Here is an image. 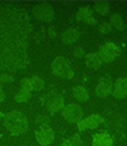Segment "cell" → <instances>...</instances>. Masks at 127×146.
I'll return each instance as SVG.
<instances>
[{
    "label": "cell",
    "mask_w": 127,
    "mask_h": 146,
    "mask_svg": "<svg viewBox=\"0 0 127 146\" xmlns=\"http://www.w3.org/2000/svg\"><path fill=\"white\" fill-rule=\"evenodd\" d=\"M32 14L36 19L46 22V23H50V22H52L55 19L53 8L51 7L49 3H39V4L35 5L32 8Z\"/></svg>",
    "instance_id": "5b68a950"
},
{
    "label": "cell",
    "mask_w": 127,
    "mask_h": 146,
    "mask_svg": "<svg viewBox=\"0 0 127 146\" xmlns=\"http://www.w3.org/2000/svg\"><path fill=\"white\" fill-rule=\"evenodd\" d=\"M109 24L118 31H125V28H126L125 22H123L122 17H121L120 14H113V15H111V22H109Z\"/></svg>",
    "instance_id": "2e32d148"
},
{
    "label": "cell",
    "mask_w": 127,
    "mask_h": 146,
    "mask_svg": "<svg viewBox=\"0 0 127 146\" xmlns=\"http://www.w3.org/2000/svg\"><path fill=\"white\" fill-rule=\"evenodd\" d=\"M14 80L12 74H8V72H0V81L1 83H12Z\"/></svg>",
    "instance_id": "603a6c76"
},
{
    "label": "cell",
    "mask_w": 127,
    "mask_h": 146,
    "mask_svg": "<svg viewBox=\"0 0 127 146\" xmlns=\"http://www.w3.org/2000/svg\"><path fill=\"white\" fill-rule=\"evenodd\" d=\"M4 126L12 135L18 136L28 130V119L22 112L12 111L4 114Z\"/></svg>",
    "instance_id": "7a4b0ae2"
},
{
    "label": "cell",
    "mask_w": 127,
    "mask_h": 146,
    "mask_svg": "<svg viewBox=\"0 0 127 146\" xmlns=\"http://www.w3.org/2000/svg\"><path fill=\"white\" fill-rule=\"evenodd\" d=\"M93 146H112L113 140L108 132H98L93 136Z\"/></svg>",
    "instance_id": "4fadbf2b"
},
{
    "label": "cell",
    "mask_w": 127,
    "mask_h": 146,
    "mask_svg": "<svg viewBox=\"0 0 127 146\" xmlns=\"http://www.w3.org/2000/svg\"><path fill=\"white\" fill-rule=\"evenodd\" d=\"M36 121H37V123H49L50 118L47 116H42V114H41V116L37 117V119H36Z\"/></svg>",
    "instance_id": "4316f807"
},
{
    "label": "cell",
    "mask_w": 127,
    "mask_h": 146,
    "mask_svg": "<svg viewBox=\"0 0 127 146\" xmlns=\"http://www.w3.org/2000/svg\"><path fill=\"white\" fill-rule=\"evenodd\" d=\"M4 99H5V93H4V90H3L1 85H0V103H1Z\"/></svg>",
    "instance_id": "f1b7e54d"
},
{
    "label": "cell",
    "mask_w": 127,
    "mask_h": 146,
    "mask_svg": "<svg viewBox=\"0 0 127 146\" xmlns=\"http://www.w3.org/2000/svg\"><path fill=\"white\" fill-rule=\"evenodd\" d=\"M90 15H93L92 9H90L89 7H84V8H80V9L78 10V13H76V15H75V19L79 22H83L84 19H86Z\"/></svg>",
    "instance_id": "d6986e66"
},
{
    "label": "cell",
    "mask_w": 127,
    "mask_h": 146,
    "mask_svg": "<svg viewBox=\"0 0 127 146\" xmlns=\"http://www.w3.org/2000/svg\"><path fill=\"white\" fill-rule=\"evenodd\" d=\"M51 69L52 72L56 76L61 78V79H71L74 78V70L71 67V64L66 57L59 56L51 64Z\"/></svg>",
    "instance_id": "3957f363"
},
{
    "label": "cell",
    "mask_w": 127,
    "mask_h": 146,
    "mask_svg": "<svg viewBox=\"0 0 127 146\" xmlns=\"http://www.w3.org/2000/svg\"><path fill=\"white\" fill-rule=\"evenodd\" d=\"M120 47L116 46L112 42H107V43L102 44L99 50H98V55H99L103 62H112V61H114V58L117 56H120Z\"/></svg>",
    "instance_id": "52a82bcc"
},
{
    "label": "cell",
    "mask_w": 127,
    "mask_h": 146,
    "mask_svg": "<svg viewBox=\"0 0 127 146\" xmlns=\"http://www.w3.org/2000/svg\"><path fill=\"white\" fill-rule=\"evenodd\" d=\"M66 142H69V144H71L74 146H80L81 145V139L78 133H75V135H72V136H70L69 139L66 140Z\"/></svg>",
    "instance_id": "44dd1931"
},
{
    "label": "cell",
    "mask_w": 127,
    "mask_h": 146,
    "mask_svg": "<svg viewBox=\"0 0 127 146\" xmlns=\"http://www.w3.org/2000/svg\"><path fill=\"white\" fill-rule=\"evenodd\" d=\"M112 90H113V83L108 78H100L95 88V94L99 98H107L112 94Z\"/></svg>",
    "instance_id": "30bf717a"
},
{
    "label": "cell",
    "mask_w": 127,
    "mask_h": 146,
    "mask_svg": "<svg viewBox=\"0 0 127 146\" xmlns=\"http://www.w3.org/2000/svg\"><path fill=\"white\" fill-rule=\"evenodd\" d=\"M80 37V31L78 28H74V27H70L67 29H65L61 35V40L65 44H71L76 42Z\"/></svg>",
    "instance_id": "7c38bea8"
},
{
    "label": "cell",
    "mask_w": 127,
    "mask_h": 146,
    "mask_svg": "<svg viewBox=\"0 0 127 146\" xmlns=\"http://www.w3.org/2000/svg\"><path fill=\"white\" fill-rule=\"evenodd\" d=\"M0 118H4V116H3V113L0 112Z\"/></svg>",
    "instance_id": "4dcf8cb0"
},
{
    "label": "cell",
    "mask_w": 127,
    "mask_h": 146,
    "mask_svg": "<svg viewBox=\"0 0 127 146\" xmlns=\"http://www.w3.org/2000/svg\"><path fill=\"white\" fill-rule=\"evenodd\" d=\"M61 114H63V117L67 121V122L76 123V125L84 118L81 107L79 104H74V103L65 106L63 108V111H61Z\"/></svg>",
    "instance_id": "8992f818"
},
{
    "label": "cell",
    "mask_w": 127,
    "mask_h": 146,
    "mask_svg": "<svg viewBox=\"0 0 127 146\" xmlns=\"http://www.w3.org/2000/svg\"><path fill=\"white\" fill-rule=\"evenodd\" d=\"M85 64L90 69H99L102 64H103V61L99 57L98 52H90L85 56Z\"/></svg>",
    "instance_id": "5bb4252c"
},
{
    "label": "cell",
    "mask_w": 127,
    "mask_h": 146,
    "mask_svg": "<svg viewBox=\"0 0 127 146\" xmlns=\"http://www.w3.org/2000/svg\"><path fill=\"white\" fill-rule=\"evenodd\" d=\"M32 31L27 10L0 3V72L13 75L27 67Z\"/></svg>",
    "instance_id": "6da1fadb"
},
{
    "label": "cell",
    "mask_w": 127,
    "mask_h": 146,
    "mask_svg": "<svg viewBox=\"0 0 127 146\" xmlns=\"http://www.w3.org/2000/svg\"><path fill=\"white\" fill-rule=\"evenodd\" d=\"M60 146H74V145H71V144H69V142H66V141H65L64 144H61Z\"/></svg>",
    "instance_id": "f546056e"
},
{
    "label": "cell",
    "mask_w": 127,
    "mask_h": 146,
    "mask_svg": "<svg viewBox=\"0 0 127 146\" xmlns=\"http://www.w3.org/2000/svg\"><path fill=\"white\" fill-rule=\"evenodd\" d=\"M72 94H74V98L78 102H86L89 99V93L84 86L78 85L72 88Z\"/></svg>",
    "instance_id": "9a60e30c"
},
{
    "label": "cell",
    "mask_w": 127,
    "mask_h": 146,
    "mask_svg": "<svg viewBox=\"0 0 127 146\" xmlns=\"http://www.w3.org/2000/svg\"><path fill=\"white\" fill-rule=\"evenodd\" d=\"M112 95L117 99H122L127 97V78H118L113 85Z\"/></svg>",
    "instance_id": "8fae6325"
},
{
    "label": "cell",
    "mask_w": 127,
    "mask_h": 146,
    "mask_svg": "<svg viewBox=\"0 0 127 146\" xmlns=\"http://www.w3.org/2000/svg\"><path fill=\"white\" fill-rule=\"evenodd\" d=\"M49 35H50L51 38H55V37H56V32H55V29H53L52 27L49 28Z\"/></svg>",
    "instance_id": "83f0119b"
},
{
    "label": "cell",
    "mask_w": 127,
    "mask_h": 146,
    "mask_svg": "<svg viewBox=\"0 0 127 146\" xmlns=\"http://www.w3.org/2000/svg\"><path fill=\"white\" fill-rule=\"evenodd\" d=\"M42 98H43L45 104H46L47 109H49V112L51 114H55L57 112L63 111V108L65 107L64 97L57 90H51Z\"/></svg>",
    "instance_id": "277c9868"
},
{
    "label": "cell",
    "mask_w": 127,
    "mask_h": 146,
    "mask_svg": "<svg viewBox=\"0 0 127 146\" xmlns=\"http://www.w3.org/2000/svg\"><path fill=\"white\" fill-rule=\"evenodd\" d=\"M31 95H32V92L31 90H28V89H25V88H21V90H19L18 93L15 94V97H14V100L18 103L27 102V100L31 98Z\"/></svg>",
    "instance_id": "e0dca14e"
},
{
    "label": "cell",
    "mask_w": 127,
    "mask_h": 146,
    "mask_svg": "<svg viewBox=\"0 0 127 146\" xmlns=\"http://www.w3.org/2000/svg\"><path fill=\"white\" fill-rule=\"evenodd\" d=\"M104 121V118L99 114H92V116L83 118L80 122L78 123V128L79 131H85V130H93V128H97Z\"/></svg>",
    "instance_id": "ba28073f"
},
{
    "label": "cell",
    "mask_w": 127,
    "mask_h": 146,
    "mask_svg": "<svg viewBox=\"0 0 127 146\" xmlns=\"http://www.w3.org/2000/svg\"><path fill=\"white\" fill-rule=\"evenodd\" d=\"M21 85H22V88H25V89H28V90H31V92L33 90V89H32V85H31L29 78H23V79L21 80Z\"/></svg>",
    "instance_id": "d4e9b609"
},
{
    "label": "cell",
    "mask_w": 127,
    "mask_h": 146,
    "mask_svg": "<svg viewBox=\"0 0 127 146\" xmlns=\"http://www.w3.org/2000/svg\"><path fill=\"white\" fill-rule=\"evenodd\" d=\"M99 32L103 33V35H107V33H109L112 31V26L108 23V22H103V23L99 24Z\"/></svg>",
    "instance_id": "7402d4cb"
},
{
    "label": "cell",
    "mask_w": 127,
    "mask_h": 146,
    "mask_svg": "<svg viewBox=\"0 0 127 146\" xmlns=\"http://www.w3.org/2000/svg\"><path fill=\"white\" fill-rule=\"evenodd\" d=\"M29 81H31V85H32V89L33 90H42V89L45 88V83H43V80L41 79L39 76H31L29 78Z\"/></svg>",
    "instance_id": "ffe728a7"
},
{
    "label": "cell",
    "mask_w": 127,
    "mask_h": 146,
    "mask_svg": "<svg viewBox=\"0 0 127 146\" xmlns=\"http://www.w3.org/2000/svg\"><path fill=\"white\" fill-rule=\"evenodd\" d=\"M83 22H84V23H86V24H89V26H94V24H97V19H95L93 15L88 17V18L84 19Z\"/></svg>",
    "instance_id": "484cf974"
},
{
    "label": "cell",
    "mask_w": 127,
    "mask_h": 146,
    "mask_svg": "<svg viewBox=\"0 0 127 146\" xmlns=\"http://www.w3.org/2000/svg\"><path fill=\"white\" fill-rule=\"evenodd\" d=\"M72 55H74V57H76V58H83L84 56H85V52H84L83 47L78 46V47H75V48L72 50Z\"/></svg>",
    "instance_id": "cb8c5ba5"
},
{
    "label": "cell",
    "mask_w": 127,
    "mask_h": 146,
    "mask_svg": "<svg viewBox=\"0 0 127 146\" xmlns=\"http://www.w3.org/2000/svg\"><path fill=\"white\" fill-rule=\"evenodd\" d=\"M94 10L100 15H107L109 13V4L107 1H97L94 3Z\"/></svg>",
    "instance_id": "ac0fdd59"
},
{
    "label": "cell",
    "mask_w": 127,
    "mask_h": 146,
    "mask_svg": "<svg viewBox=\"0 0 127 146\" xmlns=\"http://www.w3.org/2000/svg\"><path fill=\"white\" fill-rule=\"evenodd\" d=\"M36 140L41 146H49L55 140V132L50 127L41 128V130H38L36 132Z\"/></svg>",
    "instance_id": "9c48e42d"
}]
</instances>
